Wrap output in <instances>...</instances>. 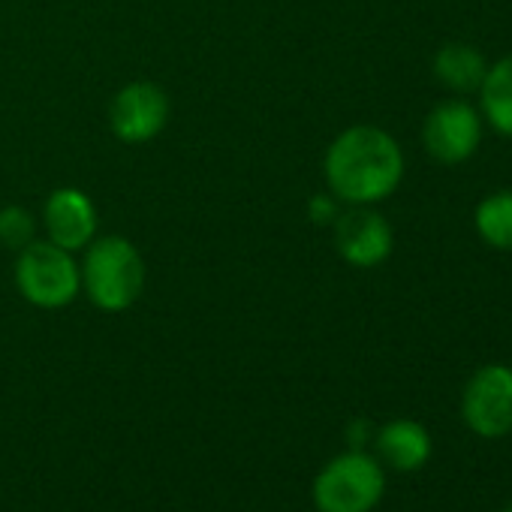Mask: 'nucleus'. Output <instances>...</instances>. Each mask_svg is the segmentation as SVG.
Wrapping results in <instances>:
<instances>
[{"label":"nucleus","instance_id":"nucleus-3","mask_svg":"<svg viewBox=\"0 0 512 512\" xmlns=\"http://www.w3.org/2000/svg\"><path fill=\"white\" fill-rule=\"evenodd\" d=\"M386 494V470L377 455L350 449L335 455L314 479L317 512H374Z\"/></svg>","mask_w":512,"mask_h":512},{"label":"nucleus","instance_id":"nucleus-9","mask_svg":"<svg viewBox=\"0 0 512 512\" xmlns=\"http://www.w3.org/2000/svg\"><path fill=\"white\" fill-rule=\"evenodd\" d=\"M43 220H46L49 241H55L58 247H67L73 253L85 250L97 238V226H100L94 199L79 187L52 190L46 199V208H43Z\"/></svg>","mask_w":512,"mask_h":512},{"label":"nucleus","instance_id":"nucleus-1","mask_svg":"<svg viewBox=\"0 0 512 512\" xmlns=\"http://www.w3.org/2000/svg\"><path fill=\"white\" fill-rule=\"evenodd\" d=\"M323 172L341 205H377L401 187L404 151L389 130L353 124L326 148Z\"/></svg>","mask_w":512,"mask_h":512},{"label":"nucleus","instance_id":"nucleus-8","mask_svg":"<svg viewBox=\"0 0 512 512\" xmlns=\"http://www.w3.org/2000/svg\"><path fill=\"white\" fill-rule=\"evenodd\" d=\"M169 112L172 106L160 85L130 82L115 94L109 106V127L115 139L127 145H142L163 133V127L169 124Z\"/></svg>","mask_w":512,"mask_h":512},{"label":"nucleus","instance_id":"nucleus-2","mask_svg":"<svg viewBox=\"0 0 512 512\" xmlns=\"http://www.w3.org/2000/svg\"><path fill=\"white\" fill-rule=\"evenodd\" d=\"M82 293L94 308L106 314H121L133 308L145 290V260L133 241L124 235H100L85 247L79 263Z\"/></svg>","mask_w":512,"mask_h":512},{"label":"nucleus","instance_id":"nucleus-4","mask_svg":"<svg viewBox=\"0 0 512 512\" xmlns=\"http://www.w3.org/2000/svg\"><path fill=\"white\" fill-rule=\"evenodd\" d=\"M16 287L22 299L43 311L73 305L82 293V272L73 250L58 247L55 241H31L19 250Z\"/></svg>","mask_w":512,"mask_h":512},{"label":"nucleus","instance_id":"nucleus-13","mask_svg":"<svg viewBox=\"0 0 512 512\" xmlns=\"http://www.w3.org/2000/svg\"><path fill=\"white\" fill-rule=\"evenodd\" d=\"M476 235L494 250H512V190H494L473 211Z\"/></svg>","mask_w":512,"mask_h":512},{"label":"nucleus","instance_id":"nucleus-6","mask_svg":"<svg viewBox=\"0 0 512 512\" xmlns=\"http://www.w3.org/2000/svg\"><path fill=\"white\" fill-rule=\"evenodd\" d=\"M485 121L473 103L464 97H449L440 100L422 121V145L425 151L443 163V166H458L467 163L482 142Z\"/></svg>","mask_w":512,"mask_h":512},{"label":"nucleus","instance_id":"nucleus-10","mask_svg":"<svg viewBox=\"0 0 512 512\" xmlns=\"http://www.w3.org/2000/svg\"><path fill=\"white\" fill-rule=\"evenodd\" d=\"M374 449L383 467L398 473H416L431 458V434L416 419H392L374 434Z\"/></svg>","mask_w":512,"mask_h":512},{"label":"nucleus","instance_id":"nucleus-12","mask_svg":"<svg viewBox=\"0 0 512 512\" xmlns=\"http://www.w3.org/2000/svg\"><path fill=\"white\" fill-rule=\"evenodd\" d=\"M482 121L503 139H512V55L488 64L485 79L476 91Z\"/></svg>","mask_w":512,"mask_h":512},{"label":"nucleus","instance_id":"nucleus-15","mask_svg":"<svg viewBox=\"0 0 512 512\" xmlns=\"http://www.w3.org/2000/svg\"><path fill=\"white\" fill-rule=\"evenodd\" d=\"M341 214V202L332 196V193H317L308 199V217L317 223V226H332Z\"/></svg>","mask_w":512,"mask_h":512},{"label":"nucleus","instance_id":"nucleus-11","mask_svg":"<svg viewBox=\"0 0 512 512\" xmlns=\"http://www.w3.org/2000/svg\"><path fill=\"white\" fill-rule=\"evenodd\" d=\"M488 61L470 43H446L434 55V79L455 97L476 94L485 79Z\"/></svg>","mask_w":512,"mask_h":512},{"label":"nucleus","instance_id":"nucleus-7","mask_svg":"<svg viewBox=\"0 0 512 512\" xmlns=\"http://www.w3.org/2000/svg\"><path fill=\"white\" fill-rule=\"evenodd\" d=\"M332 235L341 260L353 269L383 266L395 247V232L389 220L374 211V205H350L347 211H341L332 223Z\"/></svg>","mask_w":512,"mask_h":512},{"label":"nucleus","instance_id":"nucleus-17","mask_svg":"<svg viewBox=\"0 0 512 512\" xmlns=\"http://www.w3.org/2000/svg\"><path fill=\"white\" fill-rule=\"evenodd\" d=\"M500 512H512V503H506V506H503Z\"/></svg>","mask_w":512,"mask_h":512},{"label":"nucleus","instance_id":"nucleus-16","mask_svg":"<svg viewBox=\"0 0 512 512\" xmlns=\"http://www.w3.org/2000/svg\"><path fill=\"white\" fill-rule=\"evenodd\" d=\"M365 440H368V422H353L350 425V443H353V449H362Z\"/></svg>","mask_w":512,"mask_h":512},{"label":"nucleus","instance_id":"nucleus-14","mask_svg":"<svg viewBox=\"0 0 512 512\" xmlns=\"http://www.w3.org/2000/svg\"><path fill=\"white\" fill-rule=\"evenodd\" d=\"M0 241L13 250L28 247L31 241H37V217L22 205L0 208Z\"/></svg>","mask_w":512,"mask_h":512},{"label":"nucleus","instance_id":"nucleus-5","mask_svg":"<svg viewBox=\"0 0 512 512\" xmlns=\"http://www.w3.org/2000/svg\"><path fill=\"white\" fill-rule=\"evenodd\" d=\"M464 425L485 440L512 434V368L503 362L482 365L461 392Z\"/></svg>","mask_w":512,"mask_h":512}]
</instances>
